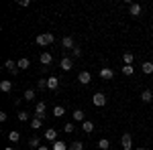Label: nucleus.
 Listing matches in <instances>:
<instances>
[{
    "instance_id": "nucleus-1",
    "label": "nucleus",
    "mask_w": 153,
    "mask_h": 150,
    "mask_svg": "<svg viewBox=\"0 0 153 150\" xmlns=\"http://www.w3.org/2000/svg\"><path fill=\"white\" fill-rule=\"evenodd\" d=\"M53 41H55L53 33H43V35L37 37V45H39V47H47V45H51Z\"/></svg>"
},
{
    "instance_id": "nucleus-2",
    "label": "nucleus",
    "mask_w": 153,
    "mask_h": 150,
    "mask_svg": "<svg viewBox=\"0 0 153 150\" xmlns=\"http://www.w3.org/2000/svg\"><path fill=\"white\" fill-rule=\"evenodd\" d=\"M45 116H47V104H45V102H37V105H35V118L45 120Z\"/></svg>"
},
{
    "instance_id": "nucleus-3",
    "label": "nucleus",
    "mask_w": 153,
    "mask_h": 150,
    "mask_svg": "<svg viewBox=\"0 0 153 150\" xmlns=\"http://www.w3.org/2000/svg\"><path fill=\"white\" fill-rule=\"evenodd\" d=\"M92 104H94L96 108H104L106 105V95L102 91H96L94 95H92Z\"/></svg>"
},
{
    "instance_id": "nucleus-4",
    "label": "nucleus",
    "mask_w": 153,
    "mask_h": 150,
    "mask_svg": "<svg viewBox=\"0 0 153 150\" xmlns=\"http://www.w3.org/2000/svg\"><path fill=\"white\" fill-rule=\"evenodd\" d=\"M120 144H123V150H133V136H131L129 132H127V134H123Z\"/></svg>"
},
{
    "instance_id": "nucleus-5",
    "label": "nucleus",
    "mask_w": 153,
    "mask_h": 150,
    "mask_svg": "<svg viewBox=\"0 0 153 150\" xmlns=\"http://www.w3.org/2000/svg\"><path fill=\"white\" fill-rule=\"evenodd\" d=\"M45 140H47V142H57V130H55V128L45 130Z\"/></svg>"
},
{
    "instance_id": "nucleus-6",
    "label": "nucleus",
    "mask_w": 153,
    "mask_h": 150,
    "mask_svg": "<svg viewBox=\"0 0 153 150\" xmlns=\"http://www.w3.org/2000/svg\"><path fill=\"white\" fill-rule=\"evenodd\" d=\"M4 69L6 71H10L12 75H19V67H16V63H14V61H10V59H8V61H6V63H4Z\"/></svg>"
},
{
    "instance_id": "nucleus-7",
    "label": "nucleus",
    "mask_w": 153,
    "mask_h": 150,
    "mask_svg": "<svg viewBox=\"0 0 153 150\" xmlns=\"http://www.w3.org/2000/svg\"><path fill=\"white\" fill-rule=\"evenodd\" d=\"M141 12H143V6H141V4H137V2H133V4L129 6V14H131V16H139Z\"/></svg>"
},
{
    "instance_id": "nucleus-8",
    "label": "nucleus",
    "mask_w": 153,
    "mask_h": 150,
    "mask_svg": "<svg viewBox=\"0 0 153 150\" xmlns=\"http://www.w3.org/2000/svg\"><path fill=\"white\" fill-rule=\"evenodd\" d=\"M78 81H80L82 85H88V83L92 81V75H90V71H82V73L78 75Z\"/></svg>"
},
{
    "instance_id": "nucleus-9",
    "label": "nucleus",
    "mask_w": 153,
    "mask_h": 150,
    "mask_svg": "<svg viewBox=\"0 0 153 150\" xmlns=\"http://www.w3.org/2000/svg\"><path fill=\"white\" fill-rule=\"evenodd\" d=\"M100 77H102L104 81L112 79V77H114V71L110 69V67H102V69H100Z\"/></svg>"
},
{
    "instance_id": "nucleus-10",
    "label": "nucleus",
    "mask_w": 153,
    "mask_h": 150,
    "mask_svg": "<svg viewBox=\"0 0 153 150\" xmlns=\"http://www.w3.org/2000/svg\"><path fill=\"white\" fill-rule=\"evenodd\" d=\"M59 87V79L55 77V75H51V77H47V89H51V91H55Z\"/></svg>"
},
{
    "instance_id": "nucleus-11",
    "label": "nucleus",
    "mask_w": 153,
    "mask_h": 150,
    "mask_svg": "<svg viewBox=\"0 0 153 150\" xmlns=\"http://www.w3.org/2000/svg\"><path fill=\"white\" fill-rule=\"evenodd\" d=\"M39 61H41V65H51V61H53V57H51V53H47V51H43L41 53V57H39Z\"/></svg>"
},
{
    "instance_id": "nucleus-12",
    "label": "nucleus",
    "mask_w": 153,
    "mask_h": 150,
    "mask_svg": "<svg viewBox=\"0 0 153 150\" xmlns=\"http://www.w3.org/2000/svg\"><path fill=\"white\" fill-rule=\"evenodd\" d=\"M59 67H61L63 71H70L71 67H74V63H71L70 57H63V59H61V63H59Z\"/></svg>"
},
{
    "instance_id": "nucleus-13",
    "label": "nucleus",
    "mask_w": 153,
    "mask_h": 150,
    "mask_svg": "<svg viewBox=\"0 0 153 150\" xmlns=\"http://www.w3.org/2000/svg\"><path fill=\"white\" fill-rule=\"evenodd\" d=\"M61 47H63V49H74V37H63V39H61Z\"/></svg>"
},
{
    "instance_id": "nucleus-14",
    "label": "nucleus",
    "mask_w": 153,
    "mask_h": 150,
    "mask_svg": "<svg viewBox=\"0 0 153 150\" xmlns=\"http://www.w3.org/2000/svg\"><path fill=\"white\" fill-rule=\"evenodd\" d=\"M0 89H2L4 93H10L12 91V81H8V79L0 81Z\"/></svg>"
},
{
    "instance_id": "nucleus-15",
    "label": "nucleus",
    "mask_w": 153,
    "mask_h": 150,
    "mask_svg": "<svg viewBox=\"0 0 153 150\" xmlns=\"http://www.w3.org/2000/svg\"><path fill=\"white\" fill-rule=\"evenodd\" d=\"M92 130H94V122H90V120H84V122H82V132L90 134Z\"/></svg>"
},
{
    "instance_id": "nucleus-16",
    "label": "nucleus",
    "mask_w": 153,
    "mask_h": 150,
    "mask_svg": "<svg viewBox=\"0 0 153 150\" xmlns=\"http://www.w3.org/2000/svg\"><path fill=\"white\" fill-rule=\"evenodd\" d=\"M8 140H10L12 144H16V142L21 140V132H19V130H10V132H8Z\"/></svg>"
},
{
    "instance_id": "nucleus-17",
    "label": "nucleus",
    "mask_w": 153,
    "mask_h": 150,
    "mask_svg": "<svg viewBox=\"0 0 153 150\" xmlns=\"http://www.w3.org/2000/svg\"><path fill=\"white\" fill-rule=\"evenodd\" d=\"M51 150H70V146H68V144H65L63 140H57V142H53Z\"/></svg>"
},
{
    "instance_id": "nucleus-18",
    "label": "nucleus",
    "mask_w": 153,
    "mask_h": 150,
    "mask_svg": "<svg viewBox=\"0 0 153 150\" xmlns=\"http://www.w3.org/2000/svg\"><path fill=\"white\" fill-rule=\"evenodd\" d=\"M141 100L145 102V104L153 102V93H151V89H143V93H141Z\"/></svg>"
},
{
    "instance_id": "nucleus-19",
    "label": "nucleus",
    "mask_w": 153,
    "mask_h": 150,
    "mask_svg": "<svg viewBox=\"0 0 153 150\" xmlns=\"http://www.w3.org/2000/svg\"><path fill=\"white\" fill-rule=\"evenodd\" d=\"M133 61H135V55H133L131 51H127V53L123 55V63H125V65H133Z\"/></svg>"
},
{
    "instance_id": "nucleus-20",
    "label": "nucleus",
    "mask_w": 153,
    "mask_h": 150,
    "mask_svg": "<svg viewBox=\"0 0 153 150\" xmlns=\"http://www.w3.org/2000/svg\"><path fill=\"white\" fill-rule=\"evenodd\" d=\"M16 67H19V69H29V67H31V61H29V59H19V61H16Z\"/></svg>"
},
{
    "instance_id": "nucleus-21",
    "label": "nucleus",
    "mask_w": 153,
    "mask_h": 150,
    "mask_svg": "<svg viewBox=\"0 0 153 150\" xmlns=\"http://www.w3.org/2000/svg\"><path fill=\"white\" fill-rule=\"evenodd\" d=\"M71 118H74V122H84V120H86V118H84V112H82V110H74Z\"/></svg>"
},
{
    "instance_id": "nucleus-22",
    "label": "nucleus",
    "mask_w": 153,
    "mask_h": 150,
    "mask_svg": "<svg viewBox=\"0 0 153 150\" xmlns=\"http://www.w3.org/2000/svg\"><path fill=\"white\" fill-rule=\"evenodd\" d=\"M53 116H55V118H63V116H65V108H63V105H55V108H53Z\"/></svg>"
},
{
    "instance_id": "nucleus-23",
    "label": "nucleus",
    "mask_w": 153,
    "mask_h": 150,
    "mask_svg": "<svg viewBox=\"0 0 153 150\" xmlns=\"http://www.w3.org/2000/svg\"><path fill=\"white\" fill-rule=\"evenodd\" d=\"M143 73H145V75H151L153 73V63L151 61H145V63H143Z\"/></svg>"
},
{
    "instance_id": "nucleus-24",
    "label": "nucleus",
    "mask_w": 153,
    "mask_h": 150,
    "mask_svg": "<svg viewBox=\"0 0 153 150\" xmlns=\"http://www.w3.org/2000/svg\"><path fill=\"white\" fill-rule=\"evenodd\" d=\"M133 73H135V67H133V65H123V75L131 77Z\"/></svg>"
},
{
    "instance_id": "nucleus-25",
    "label": "nucleus",
    "mask_w": 153,
    "mask_h": 150,
    "mask_svg": "<svg viewBox=\"0 0 153 150\" xmlns=\"http://www.w3.org/2000/svg\"><path fill=\"white\" fill-rule=\"evenodd\" d=\"M98 148H100V150H110V142H108L106 138L98 140Z\"/></svg>"
},
{
    "instance_id": "nucleus-26",
    "label": "nucleus",
    "mask_w": 153,
    "mask_h": 150,
    "mask_svg": "<svg viewBox=\"0 0 153 150\" xmlns=\"http://www.w3.org/2000/svg\"><path fill=\"white\" fill-rule=\"evenodd\" d=\"M41 146V140L37 138V136H33V138L29 140V148H39Z\"/></svg>"
},
{
    "instance_id": "nucleus-27",
    "label": "nucleus",
    "mask_w": 153,
    "mask_h": 150,
    "mask_svg": "<svg viewBox=\"0 0 153 150\" xmlns=\"http://www.w3.org/2000/svg\"><path fill=\"white\" fill-rule=\"evenodd\" d=\"M41 126H43V120H39V118H33V120H31V128H33V130H39Z\"/></svg>"
},
{
    "instance_id": "nucleus-28",
    "label": "nucleus",
    "mask_w": 153,
    "mask_h": 150,
    "mask_svg": "<svg viewBox=\"0 0 153 150\" xmlns=\"http://www.w3.org/2000/svg\"><path fill=\"white\" fill-rule=\"evenodd\" d=\"M23 97L27 100V102H33V100H35V89H27Z\"/></svg>"
},
{
    "instance_id": "nucleus-29",
    "label": "nucleus",
    "mask_w": 153,
    "mask_h": 150,
    "mask_svg": "<svg viewBox=\"0 0 153 150\" xmlns=\"http://www.w3.org/2000/svg\"><path fill=\"white\" fill-rule=\"evenodd\" d=\"M70 150H84V144L80 142V140H76V142L70 144Z\"/></svg>"
},
{
    "instance_id": "nucleus-30",
    "label": "nucleus",
    "mask_w": 153,
    "mask_h": 150,
    "mask_svg": "<svg viewBox=\"0 0 153 150\" xmlns=\"http://www.w3.org/2000/svg\"><path fill=\"white\" fill-rule=\"evenodd\" d=\"M74 130H76V124H74V122H68V124L63 126V132H68V134H71Z\"/></svg>"
},
{
    "instance_id": "nucleus-31",
    "label": "nucleus",
    "mask_w": 153,
    "mask_h": 150,
    "mask_svg": "<svg viewBox=\"0 0 153 150\" xmlns=\"http://www.w3.org/2000/svg\"><path fill=\"white\" fill-rule=\"evenodd\" d=\"M19 120H21V122H29V112L21 110V112H19Z\"/></svg>"
},
{
    "instance_id": "nucleus-32",
    "label": "nucleus",
    "mask_w": 153,
    "mask_h": 150,
    "mask_svg": "<svg viewBox=\"0 0 153 150\" xmlns=\"http://www.w3.org/2000/svg\"><path fill=\"white\" fill-rule=\"evenodd\" d=\"M45 87H47V79H39L37 81V89H39V91H43Z\"/></svg>"
},
{
    "instance_id": "nucleus-33",
    "label": "nucleus",
    "mask_w": 153,
    "mask_h": 150,
    "mask_svg": "<svg viewBox=\"0 0 153 150\" xmlns=\"http://www.w3.org/2000/svg\"><path fill=\"white\" fill-rule=\"evenodd\" d=\"M71 57H82V49H80V47H74V49H71Z\"/></svg>"
},
{
    "instance_id": "nucleus-34",
    "label": "nucleus",
    "mask_w": 153,
    "mask_h": 150,
    "mask_svg": "<svg viewBox=\"0 0 153 150\" xmlns=\"http://www.w3.org/2000/svg\"><path fill=\"white\" fill-rule=\"evenodd\" d=\"M21 6H31V0H19Z\"/></svg>"
},
{
    "instance_id": "nucleus-35",
    "label": "nucleus",
    "mask_w": 153,
    "mask_h": 150,
    "mask_svg": "<svg viewBox=\"0 0 153 150\" xmlns=\"http://www.w3.org/2000/svg\"><path fill=\"white\" fill-rule=\"evenodd\" d=\"M6 118H8L6 112H0V122H6Z\"/></svg>"
},
{
    "instance_id": "nucleus-36",
    "label": "nucleus",
    "mask_w": 153,
    "mask_h": 150,
    "mask_svg": "<svg viewBox=\"0 0 153 150\" xmlns=\"http://www.w3.org/2000/svg\"><path fill=\"white\" fill-rule=\"evenodd\" d=\"M37 150H49V146H39Z\"/></svg>"
},
{
    "instance_id": "nucleus-37",
    "label": "nucleus",
    "mask_w": 153,
    "mask_h": 150,
    "mask_svg": "<svg viewBox=\"0 0 153 150\" xmlns=\"http://www.w3.org/2000/svg\"><path fill=\"white\" fill-rule=\"evenodd\" d=\"M4 150H14V146H6V148H4Z\"/></svg>"
},
{
    "instance_id": "nucleus-38",
    "label": "nucleus",
    "mask_w": 153,
    "mask_h": 150,
    "mask_svg": "<svg viewBox=\"0 0 153 150\" xmlns=\"http://www.w3.org/2000/svg\"><path fill=\"white\" fill-rule=\"evenodd\" d=\"M135 150H147V148H145V146H139V148H135Z\"/></svg>"
}]
</instances>
